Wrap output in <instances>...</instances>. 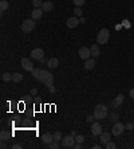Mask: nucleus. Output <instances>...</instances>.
Here are the masks:
<instances>
[{"label":"nucleus","instance_id":"1","mask_svg":"<svg viewBox=\"0 0 134 149\" xmlns=\"http://www.w3.org/2000/svg\"><path fill=\"white\" fill-rule=\"evenodd\" d=\"M32 77L36 79V81H39L40 84L46 85L47 88H48L50 85H52L54 82V75L47 70H42V69H34L31 71Z\"/></svg>","mask_w":134,"mask_h":149},{"label":"nucleus","instance_id":"2","mask_svg":"<svg viewBox=\"0 0 134 149\" xmlns=\"http://www.w3.org/2000/svg\"><path fill=\"white\" fill-rule=\"evenodd\" d=\"M106 116H107V108L105 105L99 104V105H97L94 108V117L95 118L103 120V118H106Z\"/></svg>","mask_w":134,"mask_h":149},{"label":"nucleus","instance_id":"3","mask_svg":"<svg viewBox=\"0 0 134 149\" xmlns=\"http://www.w3.org/2000/svg\"><path fill=\"white\" fill-rule=\"evenodd\" d=\"M110 39V32L107 28H102V30L98 32V35H97V43L99 44H106Z\"/></svg>","mask_w":134,"mask_h":149},{"label":"nucleus","instance_id":"4","mask_svg":"<svg viewBox=\"0 0 134 149\" xmlns=\"http://www.w3.org/2000/svg\"><path fill=\"white\" fill-rule=\"evenodd\" d=\"M34 28H35V20H34V19H26V20L22 23V26H20V30H22L23 32H26V34L34 31Z\"/></svg>","mask_w":134,"mask_h":149},{"label":"nucleus","instance_id":"5","mask_svg":"<svg viewBox=\"0 0 134 149\" xmlns=\"http://www.w3.org/2000/svg\"><path fill=\"white\" fill-rule=\"evenodd\" d=\"M125 129H126V126L122 122H114V125H113V128H111V133L115 137H118L125 132Z\"/></svg>","mask_w":134,"mask_h":149},{"label":"nucleus","instance_id":"6","mask_svg":"<svg viewBox=\"0 0 134 149\" xmlns=\"http://www.w3.org/2000/svg\"><path fill=\"white\" fill-rule=\"evenodd\" d=\"M75 137L74 136H66L62 138V146L63 148H74L75 145Z\"/></svg>","mask_w":134,"mask_h":149},{"label":"nucleus","instance_id":"7","mask_svg":"<svg viewBox=\"0 0 134 149\" xmlns=\"http://www.w3.org/2000/svg\"><path fill=\"white\" fill-rule=\"evenodd\" d=\"M30 55H31L32 59H38V61H42V59H43V57H44V51H43L42 48H34Z\"/></svg>","mask_w":134,"mask_h":149},{"label":"nucleus","instance_id":"8","mask_svg":"<svg viewBox=\"0 0 134 149\" xmlns=\"http://www.w3.org/2000/svg\"><path fill=\"white\" fill-rule=\"evenodd\" d=\"M20 65H22V67L26 71H32L35 67H34V65H32V62L28 59V58H23L22 61H20Z\"/></svg>","mask_w":134,"mask_h":149},{"label":"nucleus","instance_id":"9","mask_svg":"<svg viewBox=\"0 0 134 149\" xmlns=\"http://www.w3.org/2000/svg\"><path fill=\"white\" fill-rule=\"evenodd\" d=\"M101 133H102V125L99 122L91 124V134L95 137V136H101Z\"/></svg>","mask_w":134,"mask_h":149},{"label":"nucleus","instance_id":"10","mask_svg":"<svg viewBox=\"0 0 134 149\" xmlns=\"http://www.w3.org/2000/svg\"><path fill=\"white\" fill-rule=\"evenodd\" d=\"M78 54H79V57L82 58V59H89L90 57H91V50L87 47H80L79 51H78Z\"/></svg>","mask_w":134,"mask_h":149},{"label":"nucleus","instance_id":"11","mask_svg":"<svg viewBox=\"0 0 134 149\" xmlns=\"http://www.w3.org/2000/svg\"><path fill=\"white\" fill-rule=\"evenodd\" d=\"M79 19H78V16H71V18L67 19V27L68 28H75L78 24H79Z\"/></svg>","mask_w":134,"mask_h":149},{"label":"nucleus","instance_id":"12","mask_svg":"<svg viewBox=\"0 0 134 149\" xmlns=\"http://www.w3.org/2000/svg\"><path fill=\"white\" fill-rule=\"evenodd\" d=\"M43 9L42 8H35L34 11L31 12V19H34V20H38V19H40L42 16H43Z\"/></svg>","mask_w":134,"mask_h":149},{"label":"nucleus","instance_id":"13","mask_svg":"<svg viewBox=\"0 0 134 149\" xmlns=\"http://www.w3.org/2000/svg\"><path fill=\"white\" fill-rule=\"evenodd\" d=\"M42 141H43V144L50 145L54 141V134H51V133H44V134L42 136Z\"/></svg>","mask_w":134,"mask_h":149},{"label":"nucleus","instance_id":"14","mask_svg":"<svg viewBox=\"0 0 134 149\" xmlns=\"http://www.w3.org/2000/svg\"><path fill=\"white\" fill-rule=\"evenodd\" d=\"M47 66H48L50 69H56L59 66V59L58 58H51L47 61Z\"/></svg>","mask_w":134,"mask_h":149},{"label":"nucleus","instance_id":"15","mask_svg":"<svg viewBox=\"0 0 134 149\" xmlns=\"http://www.w3.org/2000/svg\"><path fill=\"white\" fill-rule=\"evenodd\" d=\"M95 65H97V63H95V59H94V58H89V59H86V62H85V69L86 70H91V69H94Z\"/></svg>","mask_w":134,"mask_h":149},{"label":"nucleus","instance_id":"16","mask_svg":"<svg viewBox=\"0 0 134 149\" xmlns=\"http://www.w3.org/2000/svg\"><path fill=\"white\" fill-rule=\"evenodd\" d=\"M54 8V4L51 1H43V4H42V9L44 11V12H51Z\"/></svg>","mask_w":134,"mask_h":149},{"label":"nucleus","instance_id":"17","mask_svg":"<svg viewBox=\"0 0 134 149\" xmlns=\"http://www.w3.org/2000/svg\"><path fill=\"white\" fill-rule=\"evenodd\" d=\"M109 141H110V133L102 132V133H101V142H102V145H106Z\"/></svg>","mask_w":134,"mask_h":149},{"label":"nucleus","instance_id":"18","mask_svg":"<svg viewBox=\"0 0 134 149\" xmlns=\"http://www.w3.org/2000/svg\"><path fill=\"white\" fill-rule=\"evenodd\" d=\"M91 55H93L94 58H97V57H99L101 55V50H99V47H98V44H95L94 43L93 46H91Z\"/></svg>","mask_w":134,"mask_h":149},{"label":"nucleus","instance_id":"19","mask_svg":"<svg viewBox=\"0 0 134 149\" xmlns=\"http://www.w3.org/2000/svg\"><path fill=\"white\" fill-rule=\"evenodd\" d=\"M123 98H125L123 94H118V96L115 97V100L113 101V105L114 106H121L122 105V102H123Z\"/></svg>","mask_w":134,"mask_h":149},{"label":"nucleus","instance_id":"20","mask_svg":"<svg viewBox=\"0 0 134 149\" xmlns=\"http://www.w3.org/2000/svg\"><path fill=\"white\" fill-rule=\"evenodd\" d=\"M12 81L15 82V84L22 82V81H23V74H20V73H13V74H12Z\"/></svg>","mask_w":134,"mask_h":149},{"label":"nucleus","instance_id":"21","mask_svg":"<svg viewBox=\"0 0 134 149\" xmlns=\"http://www.w3.org/2000/svg\"><path fill=\"white\" fill-rule=\"evenodd\" d=\"M8 7H9V4H8V1H7V0H1V1H0V11H1V12L7 11Z\"/></svg>","mask_w":134,"mask_h":149},{"label":"nucleus","instance_id":"22","mask_svg":"<svg viewBox=\"0 0 134 149\" xmlns=\"http://www.w3.org/2000/svg\"><path fill=\"white\" fill-rule=\"evenodd\" d=\"M11 137V134H9L7 130H1V133H0V138H1V141H7Z\"/></svg>","mask_w":134,"mask_h":149},{"label":"nucleus","instance_id":"23","mask_svg":"<svg viewBox=\"0 0 134 149\" xmlns=\"http://www.w3.org/2000/svg\"><path fill=\"white\" fill-rule=\"evenodd\" d=\"M1 81H3V82H9V81H12V74L4 73V74L1 75Z\"/></svg>","mask_w":134,"mask_h":149},{"label":"nucleus","instance_id":"24","mask_svg":"<svg viewBox=\"0 0 134 149\" xmlns=\"http://www.w3.org/2000/svg\"><path fill=\"white\" fill-rule=\"evenodd\" d=\"M42 4H43L42 0H32V5H34L35 8H42Z\"/></svg>","mask_w":134,"mask_h":149},{"label":"nucleus","instance_id":"25","mask_svg":"<svg viewBox=\"0 0 134 149\" xmlns=\"http://www.w3.org/2000/svg\"><path fill=\"white\" fill-rule=\"evenodd\" d=\"M54 141H62V134H60V132H55L54 133Z\"/></svg>","mask_w":134,"mask_h":149},{"label":"nucleus","instance_id":"26","mask_svg":"<svg viewBox=\"0 0 134 149\" xmlns=\"http://www.w3.org/2000/svg\"><path fill=\"white\" fill-rule=\"evenodd\" d=\"M72 11H74V16H82V9H80V7H75Z\"/></svg>","mask_w":134,"mask_h":149},{"label":"nucleus","instance_id":"27","mask_svg":"<svg viewBox=\"0 0 134 149\" xmlns=\"http://www.w3.org/2000/svg\"><path fill=\"white\" fill-rule=\"evenodd\" d=\"M75 141H76V142H79V144H83L85 137L82 136V134H76V136H75Z\"/></svg>","mask_w":134,"mask_h":149},{"label":"nucleus","instance_id":"28","mask_svg":"<svg viewBox=\"0 0 134 149\" xmlns=\"http://www.w3.org/2000/svg\"><path fill=\"white\" fill-rule=\"evenodd\" d=\"M118 118H119V116H118L117 113L110 114V120H111L113 122H118Z\"/></svg>","mask_w":134,"mask_h":149},{"label":"nucleus","instance_id":"29","mask_svg":"<svg viewBox=\"0 0 134 149\" xmlns=\"http://www.w3.org/2000/svg\"><path fill=\"white\" fill-rule=\"evenodd\" d=\"M48 146H50V149H58L59 146H60V145L58 144V141H52V142H51V144H50Z\"/></svg>","mask_w":134,"mask_h":149},{"label":"nucleus","instance_id":"30","mask_svg":"<svg viewBox=\"0 0 134 149\" xmlns=\"http://www.w3.org/2000/svg\"><path fill=\"white\" fill-rule=\"evenodd\" d=\"M72 3L75 4V7H80L85 4V0H72Z\"/></svg>","mask_w":134,"mask_h":149},{"label":"nucleus","instance_id":"31","mask_svg":"<svg viewBox=\"0 0 134 149\" xmlns=\"http://www.w3.org/2000/svg\"><path fill=\"white\" fill-rule=\"evenodd\" d=\"M105 148H106V149H114V148H115V144L111 142V141H109V142L105 145Z\"/></svg>","mask_w":134,"mask_h":149},{"label":"nucleus","instance_id":"32","mask_svg":"<svg viewBox=\"0 0 134 149\" xmlns=\"http://www.w3.org/2000/svg\"><path fill=\"white\" fill-rule=\"evenodd\" d=\"M126 129H127V130H133V124L131 122L126 124Z\"/></svg>","mask_w":134,"mask_h":149},{"label":"nucleus","instance_id":"33","mask_svg":"<svg viewBox=\"0 0 134 149\" xmlns=\"http://www.w3.org/2000/svg\"><path fill=\"white\" fill-rule=\"evenodd\" d=\"M86 120H87V122H90V124L94 122V117H93V116H89V117H87Z\"/></svg>","mask_w":134,"mask_h":149},{"label":"nucleus","instance_id":"34","mask_svg":"<svg viewBox=\"0 0 134 149\" xmlns=\"http://www.w3.org/2000/svg\"><path fill=\"white\" fill-rule=\"evenodd\" d=\"M48 90H50L51 93H52V94H54L55 92H56V90H55V88H54V85H50V86H48Z\"/></svg>","mask_w":134,"mask_h":149},{"label":"nucleus","instance_id":"35","mask_svg":"<svg viewBox=\"0 0 134 149\" xmlns=\"http://www.w3.org/2000/svg\"><path fill=\"white\" fill-rule=\"evenodd\" d=\"M12 148L13 149H20V148H22V145H20V144H13Z\"/></svg>","mask_w":134,"mask_h":149},{"label":"nucleus","instance_id":"36","mask_svg":"<svg viewBox=\"0 0 134 149\" xmlns=\"http://www.w3.org/2000/svg\"><path fill=\"white\" fill-rule=\"evenodd\" d=\"M82 148V144H79V142H76L75 145H74V149H80Z\"/></svg>","mask_w":134,"mask_h":149},{"label":"nucleus","instance_id":"37","mask_svg":"<svg viewBox=\"0 0 134 149\" xmlns=\"http://www.w3.org/2000/svg\"><path fill=\"white\" fill-rule=\"evenodd\" d=\"M130 97L134 100V89H131V90H130Z\"/></svg>","mask_w":134,"mask_h":149},{"label":"nucleus","instance_id":"38","mask_svg":"<svg viewBox=\"0 0 134 149\" xmlns=\"http://www.w3.org/2000/svg\"><path fill=\"white\" fill-rule=\"evenodd\" d=\"M36 93H38V90H36V89H32V90H31V94H32V96H35Z\"/></svg>","mask_w":134,"mask_h":149},{"label":"nucleus","instance_id":"39","mask_svg":"<svg viewBox=\"0 0 134 149\" xmlns=\"http://www.w3.org/2000/svg\"><path fill=\"white\" fill-rule=\"evenodd\" d=\"M79 22H80V23H85V22H86V19L83 18V16H80V18H79Z\"/></svg>","mask_w":134,"mask_h":149}]
</instances>
